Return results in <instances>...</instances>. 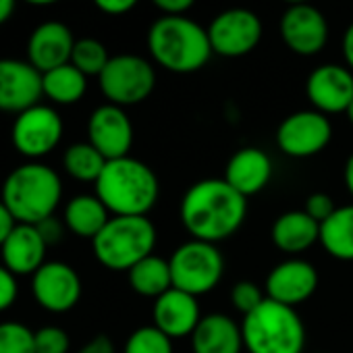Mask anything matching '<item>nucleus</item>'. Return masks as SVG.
Returning <instances> with one entry per match:
<instances>
[{"instance_id":"obj_26","label":"nucleus","mask_w":353,"mask_h":353,"mask_svg":"<svg viewBox=\"0 0 353 353\" xmlns=\"http://www.w3.org/2000/svg\"><path fill=\"white\" fill-rule=\"evenodd\" d=\"M129 287L141 295V297H150L156 299L162 293H166L172 287V276H170V266L168 260L152 254L148 258H143L141 262H137L129 272Z\"/></svg>"},{"instance_id":"obj_38","label":"nucleus","mask_w":353,"mask_h":353,"mask_svg":"<svg viewBox=\"0 0 353 353\" xmlns=\"http://www.w3.org/2000/svg\"><path fill=\"white\" fill-rule=\"evenodd\" d=\"M150 3L162 11V15H185L196 5V0H150Z\"/></svg>"},{"instance_id":"obj_40","label":"nucleus","mask_w":353,"mask_h":353,"mask_svg":"<svg viewBox=\"0 0 353 353\" xmlns=\"http://www.w3.org/2000/svg\"><path fill=\"white\" fill-rule=\"evenodd\" d=\"M17 221L13 219V214L9 212V208L3 204V200H0V245L5 243V239L11 235V231L15 229Z\"/></svg>"},{"instance_id":"obj_9","label":"nucleus","mask_w":353,"mask_h":353,"mask_svg":"<svg viewBox=\"0 0 353 353\" xmlns=\"http://www.w3.org/2000/svg\"><path fill=\"white\" fill-rule=\"evenodd\" d=\"M212 52L225 59H239L256 50L262 40V21L252 9L233 7L219 13L206 28Z\"/></svg>"},{"instance_id":"obj_2","label":"nucleus","mask_w":353,"mask_h":353,"mask_svg":"<svg viewBox=\"0 0 353 353\" xmlns=\"http://www.w3.org/2000/svg\"><path fill=\"white\" fill-rule=\"evenodd\" d=\"M94 188L112 216H148L160 196L156 172L131 156L108 160Z\"/></svg>"},{"instance_id":"obj_14","label":"nucleus","mask_w":353,"mask_h":353,"mask_svg":"<svg viewBox=\"0 0 353 353\" xmlns=\"http://www.w3.org/2000/svg\"><path fill=\"white\" fill-rule=\"evenodd\" d=\"M318 270L303 258H287L279 262L266 276L264 291L268 299L297 307L307 301L318 289Z\"/></svg>"},{"instance_id":"obj_41","label":"nucleus","mask_w":353,"mask_h":353,"mask_svg":"<svg viewBox=\"0 0 353 353\" xmlns=\"http://www.w3.org/2000/svg\"><path fill=\"white\" fill-rule=\"evenodd\" d=\"M341 50H343L345 67L353 73V23H349L347 30H345V34H343Z\"/></svg>"},{"instance_id":"obj_1","label":"nucleus","mask_w":353,"mask_h":353,"mask_svg":"<svg viewBox=\"0 0 353 353\" xmlns=\"http://www.w3.org/2000/svg\"><path fill=\"white\" fill-rule=\"evenodd\" d=\"M248 216V198L225 179H202L181 198L179 219L192 239L221 243L233 237Z\"/></svg>"},{"instance_id":"obj_20","label":"nucleus","mask_w":353,"mask_h":353,"mask_svg":"<svg viewBox=\"0 0 353 353\" xmlns=\"http://www.w3.org/2000/svg\"><path fill=\"white\" fill-rule=\"evenodd\" d=\"M223 179L243 198L256 196L272 179V160L260 148H241L229 158Z\"/></svg>"},{"instance_id":"obj_45","label":"nucleus","mask_w":353,"mask_h":353,"mask_svg":"<svg viewBox=\"0 0 353 353\" xmlns=\"http://www.w3.org/2000/svg\"><path fill=\"white\" fill-rule=\"evenodd\" d=\"M283 3H287L289 7H295V5H310L312 0H283Z\"/></svg>"},{"instance_id":"obj_43","label":"nucleus","mask_w":353,"mask_h":353,"mask_svg":"<svg viewBox=\"0 0 353 353\" xmlns=\"http://www.w3.org/2000/svg\"><path fill=\"white\" fill-rule=\"evenodd\" d=\"M15 13V0H0V26L7 23Z\"/></svg>"},{"instance_id":"obj_11","label":"nucleus","mask_w":353,"mask_h":353,"mask_svg":"<svg viewBox=\"0 0 353 353\" xmlns=\"http://www.w3.org/2000/svg\"><path fill=\"white\" fill-rule=\"evenodd\" d=\"M332 139V125L318 110H297L283 119L276 129V145L291 158H312Z\"/></svg>"},{"instance_id":"obj_17","label":"nucleus","mask_w":353,"mask_h":353,"mask_svg":"<svg viewBox=\"0 0 353 353\" xmlns=\"http://www.w3.org/2000/svg\"><path fill=\"white\" fill-rule=\"evenodd\" d=\"M305 94L312 108L326 117L347 112L353 100V73L343 65H320L310 73Z\"/></svg>"},{"instance_id":"obj_36","label":"nucleus","mask_w":353,"mask_h":353,"mask_svg":"<svg viewBox=\"0 0 353 353\" xmlns=\"http://www.w3.org/2000/svg\"><path fill=\"white\" fill-rule=\"evenodd\" d=\"M137 3H139V0H94V5L104 15H112V17H119V15H125V13L133 11Z\"/></svg>"},{"instance_id":"obj_31","label":"nucleus","mask_w":353,"mask_h":353,"mask_svg":"<svg viewBox=\"0 0 353 353\" xmlns=\"http://www.w3.org/2000/svg\"><path fill=\"white\" fill-rule=\"evenodd\" d=\"M0 353H36V332L21 322H0Z\"/></svg>"},{"instance_id":"obj_44","label":"nucleus","mask_w":353,"mask_h":353,"mask_svg":"<svg viewBox=\"0 0 353 353\" xmlns=\"http://www.w3.org/2000/svg\"><path fill=\"white\" fill-rule=\"evenodd\" d=\"M30 5H36V7H48V5H54L59 0H26Z\"/></svg>"},{"instance_id":"obj_28","label":"nucleus","mask_w":353,"mask_h":353,"mask_svg":"<svg viewBox=\"0 0 353 353\" xmlns=\"http://www.w3.org/2000/svg\"><path fill=\"white\" fill-rule=\"evenodd\" d=\"M106 158L90 143H73L63 154V168L69 176L81 183H96L106 166Z\"/></svg>"},{"instance_id":"obj_10","label":"nucleus","mask_w":353,"mask_h":353,"mask_svg":"<svg viewBox=\"0 0 353 353\" xmlns=\"http://www.w3.org/2000/svg\"><path fill=\"white\" fill-rule=\"evenodd\" d=\"M63 119L52 106L36 104L21 114H17L13 129H11V139L15 150L36 162L42 156H48L63 139Z\"/></svg>"},{"instance_id":"obj_39","label":"nucleus","mask_w":353,"mask_h":353,"mask_svg":"<svg viewBox=\"0 0 353 353\" xmlns=\"http://www.w3.org/2000/svg\"><path fill=\"white\" fill-rule=\"evenodd\" d=\"M77 353H114V343L106 334H96Z\"/></svg>"},{"instance_id":"obj_42","label":"nucleus","mask_w":353,"mask_h":353,"mask_svg":"<svg viewBox=\"0 0 353 353\" xmlns=\"http://www.w3.org/2000/svg\"><path fill=\"white\" fill-rule=\"evenodd\" d=\"M343 181H345L347 192H349V194H351V198H353V152H351V156H349V158H347V162H345Z\"/></svg>"},{"instance_id":"obj_22","label":"nucleus","mask_w":353,"mask_h":353,"mask_svg":"<svg viewBox=\"0 0 353 353\" xmlns=\"http://www.w3.org/2000/svg\"><path fill=\"white\" fill-rule=\"evenodd\" d=\"M190 339L194 353H241L245 349L241 324L221 312L202 316Z\"/></svg>"},{"instance_id":"obj_12","label":"nucleus","mask_w":353,"mask_h":353,"mask_svg":"<svg viewBox=\"0 0 353 353\" xmlns=\"http://www.w3.org/2000/svg\"><path fill=\"white\" fill-rule=\"evenodd\" d=\"M81 279L77 270L67 262H44L36 274H32V293L40 307L52 314H65L73 310L81 299Z\"/></svg>"},{"instance_id":"obj_4","label":"nucleus","mask_w":353,"mask_h":353,"mask_svg":"<svg viewBox=\"0 0 353 353\" xmlns=\"http://www.w3.org/2000/svg\"><path fill=\"white\" fill-rule=\"evenodd\" d=\"M61 198V174L42 162H26L13 168L0 192V200L21 225H38L54 216Z\"/></svg>"},{"instance_id":"obj_23","label":"nucleus","mask_w":353,"mask_h":353,"mask_svg":"<svg viewBox=\"0 0 353 353\" xmlns=\"http://www.w3.org/2000/svg\"><path fill=\"white\" fill-rule=\"evenodd\" d=\"M270 237L276 250L295 258L320 241V225L305 210H291L274 221Z\"/></svg>"},{"instance_id":"obj_30","label":"nucleus","mask_w":353,"mask_h":353,"mask_svg":"<svg viewBox=\"0 0 353 353\" xmlns=\"http://www.w3.org/2000/svg\"><path fill=\"white\" fill-rule=\"evenodd\" d=\"M123 353H172V339L154 324L139 326L127 336Z\"/></svg>"},{"instance_id":"obj_6","label":"nucleus","mask_w":353,"mask_h":353,"mask_svg":"<svg viewBox=\"0 0 353 353\" xmlns=\"http://www.w3.org/2000/svg\"><path fill=\"white\" fill-rule=\"evenodd\" d=\"M158 231L148 216H110L92 239L96 260L112 272H129L154 254Z\"/></svg>"},{"instance_id":"obj_25","label":"nucleus","mask_w":353,"mask_h":353,"mask_svg":"<svg viewBox=\"0 0 353 353\" xmlns=\"http://www.w3.org/2000/svg\"><path fill=\"white\" fill-rule=\"evenodd\" d=\"M320 245L341 262H353V204L336 206L330 219L320 225Z\"/></svg>"},{"instance_id":"obj_33","label":"nucleus","mask_w":353,"mask_h":353,"mask_svg":"<svg viewBox=\"0 0 353 353\" xmlns=\"http://www.w3.org/2000/svg\"><path fill=\"white\" fill-rule=\"evenodd\" d=\"M71 339L61 326H42L36 330V353H69Z\"/></svg>"},{"instance_id":"obj_35","label":"nucleus","mask_w":353,"mask_h":353,"mask_svg":"<svg viewBox=\"0 0 353 353\" xmlns=\"http://www.w3.org/2000/svg\"><path fill=\"white\" fill-rule=\"evenodd\" d=\"M19 295V285H17V276L5 266L0 264V312L9 310Z\"/></svg>"},{"instance_id":"obj_46","label":"nucleus","mask_w":353,"mask_h":353,"mask_svg":"<svg viewBox=\"0 0 353 353\" xmlns=\"http://www.w3.org/2000/svg\"><path fill=\"white\" fill-rule=\"evenodd\" d=\"M345 114H347L349 123L353 125V100H351V104H349V108H347V112H345Z\"/></svg>"},{"instance_id":"obj_34","label":"nucleus","mask_w":353,"mask_h":353,"mask_svg":"<svg viewBox=\"0 0 353 353\" xmlns=\"http://www.w3.org/2000/svg\"><path fill=\"white\" fill-rule=\"evenodd\" d=\"M305 214H310L318 225H322L326 219H330L332 216V212L336 210V206H334V200L328 196V194H322V192H318V194H312L307 200H305Z\"/></svg>"},{"instance_id":"obj_37","label":"nucleus","mask_w":353,"mask_h":353,"mask_svg":"<svg viewBox=\"0 0 353 353\" xmlns=\"http://www.w3.org/2000/svg\"><path fill=\"white\" fill-rule=\"evenodd\" d=\"M63 225H65V223H61L57 216H50V219L38 223L36 227H38L40 235L44 237L46 245H54V243H59V241L63 239V231H65Z\"/></svg>"},{"instance_id":"obj_27","label":"nucleus","mask_w":353,"mask_h":353,"mask_svg":"<svg viewBox=\"0 0 353 353\" xmlns=\"http://www.w3.org/2000/svg\"><path fill=\"white\" fill-rule=\"evenodd\" d=\"M44 96L61 106H69L79 102L88 90V77L73 67L71 63L57 67L48 73H42Z\"/></svg>"},{"instance_id":"obj_21","label":"nucleus","mask_w":353,"mask_h":353,"mask_svg":"<svg viewBox=\"0 0 353 353\" xmlns=\"http://www.w3.org/2000/svg\"><path fill=\"white\" fill-rule=\"evenodd\" d=\"M46 241L36 225L17 223L11 235L0 245L3 264L15 274H36V270L46 262Z\"/></svg>"},{"instance_id":"obj_18","label":"nucleus","mask_w":353,"mask_h":353,"mask_svg":"<svg viewBox=\"0 0 353 353\" xmlns=\"http://www.w3.org/2000/svg\"><path fill=\"white\" fill-rule=\"evenodd\" d=\"M152 318H154V326L172 341L192 336L202 320L200 301L196 295L170 287L166 293L154 299Z\"/></svg>"},{"instance_id":"obj_7","label":"nucleus","mask_w":353,"mask_h":353,"mask_svg":"<svg viewBox=\"0 0 353 353\" xmlns=\"http://www.w3.org/2000/svg\"><path fill=\"white\" fill-rule=\"evenodd\" d=\"M172 287L190 295L210 293L225 274V258L214 243L190 239L181 243L168 258Z\"/></svg>"},{"instance_id":"obj_32","label":"nucleus","mask_w":353,"mask_h":353,"mask_svg":"<svg viewBox=\"0 0 353 353\" xmlns=\"http://www.w3.org/2000/svg\"><path fill=\"white\" fill-rule=\"evenodd\" d=\"M264 299H266V291H262L254 281H239L231 289V305L243 316L254 312Z\"/></svg>"},{"instance_id":"obj_8","label":"nucleus","mask_w":353,"mask_h":353,"mask_svg":"<svg viewBox=\"0 0 353 353\" xmlns=\"http://www.w3.org/2000/svg\"><path fill=\"white\" fill-rule=\"evenodd\" d=\"M100 90L108 104L135 106L148 100L156 88V71L150 61L137 54L110 57L108 65L98 77Z\"/></svg>"},{"instance_id":"obj_29","label":"nucleus","mask_w":353,"mask_h":353,"mask_svg":"<svg viewBox=\"0 0 353 353\" xmlns=\"http://www.w3.org/2000/svg\"><path fill=\"white\" fill-rule=\"evenodd\" d=\"M110 57L106 46L96 40V38H81L75 40L73 54H71V65L77 67L85 77H100L104 67L108 65Z\"/></svg>"},{"instance_id":"obj_24","label":"nucleus","mask_w":353,"mask_h":353,"mask_svg":"<svg viewBox=\"0 0 353 353\" xmlns=\"http://www.w3.org/2000/svg\"><path fill=\"white\" fill-rule=\"evenodd\" d=\"M108 221L110 212L96 194H79L71 198L63 212L65 227L81 239H94Z\"/></svg>"},{"instance_id":"obj_15","label":"nucleus","mask_w":353,"mask_h":353,"mask_svg":"<svg viewBox=\"0 0 353 353\" xmlns=\"http://www.w3.org/2000/svg\"><path fill=\"white\" fill-rule=\"evenodd\" d=\"M44 96L42 73L28 61L0 59V110L21 114Z\"/></svg>"},{"instance_id":"obj_5","label":"nucleus","mask_w":353,"mask_h":353,"mask_svg":"<svg viewBox=\"0 0 353 353\" xmlns=\"http://www.w3.org/2000/svg\"><path fill=\"white\" fill-rule=\"evenodd\" d=\"M248 353H303L305 326L295 307L264 299L241 320Z\"/></svg>"},{"instance_id":"obj_13","label":"nucleus","mask_w":353,"mask_h":353,"mask_svg":"<svg viewBox=\"0 0 353 353\" xmlns=\"http://www.w3.org/2000/svg\"><path fill=\"white\" fill-rule=\"evenodd\" d=\"M279 32L285 46L299 57H314L328 42V21L312 5L289 7L279 21Z\"/></svg>"},{"instance_id":"obj_3","label":"nucleus","mask_w":353,"mask_h":353,"mask_svg":"<svg viewBox=\"0 0 353 353\" xmlns=\"http://www.w3.org/2000/svg\"><path fill=\"white\" fill-rule=\"evenodd\" d=\"M148 50L156 65L170 73H196L212 52L208 32L185 15H162L148 30Z\"/></svg>"},{"instance_id":"obj_16","label":"nucleus","mask_w":353,"mask_h":353,"mask_svg":"<svg viewBox=\"0 0 353 353\" xmlns=\"http://www.w3.org/2000/svg\"><path fill=\"white\" fill-rule=\"evenodd\" d=\"M88 141L106 160L129 156L133 145V125L125 108L114 104L98 106L88 121Z\"/></svg>"},{"instance_id":"obj_19","label":"nucleus","mask_w":353,"mask_h":353,"mask_svg":"<svg viewBox=\"0 0 353 353\" xmlns=\"http://www.w3.org/2000/svg\"><path fill=\"white\" fill-rule=\"evenodd\" d=\"M73 46L75 38L65 23L44 21L30 36L28 59L40 73H48L57 67L71 63Z\"/></svg>"}]
</instances>
